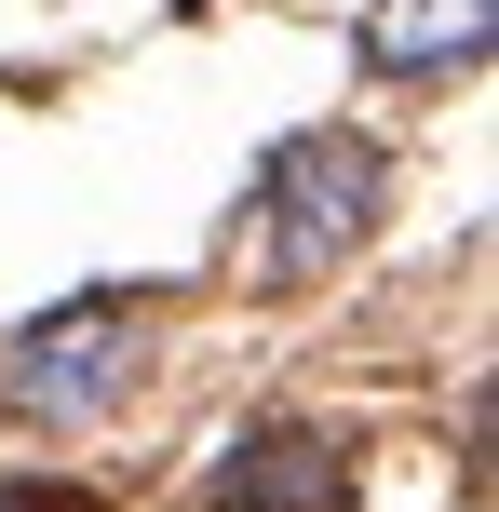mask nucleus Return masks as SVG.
Returning <instances> with one entry per match:
<instances>
[{
  "label": "nucleus",
  "mask_w": 499,
  "mask_h": 512,
  "mask_svg": "<svg viewBox=\"0 0 499 512\" xmlns=\"http://www.w3.org/2000/svg\"><path fill=\"white\" fill-rule=\"evenodd\" d=\"M378 189H392V162L365 149V135H297V149H270V176H257V230H243V270L257 283H324L351 243H365V216H378Z\"/></svg>",
  "instance_id": "f257e3e1"
},
{
  "label": "nucleus",
  "mask_w": 499,
  "mask_h": 512,
  "mask_svg": "<svg viewBox=\"0 0 499 512\" xmlns=\"http://www.w3.org/2000/svg\"><path fill=\"white\" fill-rule=\"evenodd\" d=\"M122 364H135V310L81 297V310H54L41 337H14L0 391H14V418H41V432H95V418L122 405Z\"/></svg>",
  "instance_id": "f03ea898"
},
{
  "label": "nucleus",
  "mask_w": 499,
  "mask_h": 512,
  "mask_svg": "<svg viewBox=\"0 0 499 512\" xmlns=\"http://www.w3.org/2000/svg\"><path fill=\"white\" fill-rule=\"evenodd\" d=\"M203 499L216 512H351V459H338V432H257V445H230V459L203 472Z\"/></svg>",
  "instance_id": "7ed1b4c3"
},
{
  "label": "nucleus",
  "mask_w": 499,
  "mask_h": 512,
  "mask_svg": "<svg viewBox=\"0 0 499 512\" xmlns=\"http://www.w3.org/2000/svg\"><path fill=\"white\" fill-rule=\"evenodd\" d=\"M486 54V0H378L365 14V68L432 81V68H473Z\"/></svg>",
  "instance_id": "20e7f679"
},
{
  "label": "nucleus",
  "mask_w": 499,
  "mask_h": 512,
  "mask_svg": "<svg viewBox=\"0 0 499 512\" xmlns=\"http://www.w3.org/2000/svg\"><path fill=\"white\" fill-rule=\"evenodd\" d=\"M0 512H81V499H41V486H0Z\"/></svg>",
  "instance_id": "39448f33"
}]
</instances>
